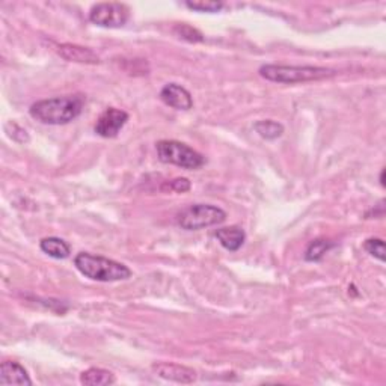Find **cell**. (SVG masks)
<instances>
[{
	"mask_svg": "<svg viewBox=\"0 0 386 386\" xmlns=\"http://www.w3.org/2000/svg\"><path fill=\"white\" fill-rule=\"evenodd\" d=\"M85 106V97L81 94L46 98L34 103L29 113L34 120L47 125H65L81 116Z\"/></svg>",
	"mask_w": 386,
	"mask_h": 386,
	"instance_id": "6da1fadb",
	"label": "cell"
},
{
	"mask_svg": "<svg viewBox=\"0 0 386 386\" xmlns=\"http://www.w3.org/2000/svg\"><path fill=\"white\" fill-rule=\"evenodd\" d=\"M74 266L85 278L98 282H116L132 278V270L125 264L89 252L77 254Z\"/></svg>",
	"mask_w": 386,
	"mask_h": 386,
	"instance_id": "7a4b0ae2",
	"label": "cell"
},
{
	"mask_svg": "<svg viewBox=\"0 0 386 386\" xmlns=\"http://www.w3.org/2000/svg\"><path fill=\"white\" fill-rule=\"evenodd\" d=\"M259 74L269 82L275 83H306L317 82L323 78H331L336 74L332 68L314 67V65H278V64H266L261 65Z\"/></svg>",
	"mask_w": 386,
	"mask_h": 386,
	"instance_id": "3957f363",
	"label": "cell"
},
{
	"mask_svg": "<svg viewBox=\"0 0 386 386\" xmlns=\"http://www.w3.org/2000/svg\"><path fill=\"white\" fill-rule=\"evenodd\" d=\"M156 150L160 162L180 166L183 170H200L207 162L200 151L180 141H158L156 144Z\"/></svg>",
	"mask_w": 386,
	"mask_h": 386,
	"instance_id": "277c9868",
	"label": "cell"
},
{
	"mask_svg": "<svg viewBox=\"0 0 386 386\" xmlns=\"http://www.w3.org/2000/svg\"><path fill=\"white\" fill-rule=\"evenodd\" d=\"M226 212L212 204H193L177 216V223L186 231H198L223 223Z\"/></svg>",
	"mask_w": 386,
	"mask_h": 386,
	"instance_id": "5b68a950",
	"label": "cell"
},
{
	"mask_svg": "<svg viewBox=\"0 0 386 386\" xmlns=\"http://www.w3.org/2000/svg\"><path fill=\"white\" fill-rule=\"evenodd\" d=\"M128 18H130V9L127 5L118 2L97 4L89 11V22L102 27H123L127 25Z\"/></svg>",
	"mask_w": 386,
	"mask_h": 386,
	"instance_id": "8992f818",
	"label": "cell"
},
{
	"mask_svg": "<svg viewBox=\"0 0 386 386\" xmlns=\"http://www.w3.org/2000/svg\"><path fill=\"white\" fill-rule=\"evenodd\" d=\"M128 113L125 111H121V109L116 107H107L106 111L98 116V120L95 123L94 132L104 137V139H113L124 128V125L128 121Z\"/></svg>",
	"mask_w": 386,
	"mask_h": 386,
	"instance_id": "52a82bcc",
	"label": "cell"
},
{
	"mask_svg": "<svg viewBox=\"0 0 386 386\" xmlns=\"http://www.w3.org/2000/svg\"><path fill=\"white\" fill-rule=\"evenodd\" d=\"M151 370L158 378L177 383H193L196 380V371L186 365L174 362H156Z\"/></svg>",
	"mask_w": 386,
	"mask_h": 386,
	"instance_id": "ba28073f",
	"label": "cell"
},
{
	"mask_svg": "<svg viewBox=\"0 0 386 386\" xmlns=\"http://www.w3.org/2000/svg\"><path fill=\"white\" fill-rule=\"evenodd\" d=\"M160 100L177 111H191L193 107L192 94L178 83H167L162 88Z\"/></svg>",
	"mask_w": 386,
	"mask_h": 386,
	"instance_id": "9c48e42d",
	"label": "cell"
},
{
	"mask_svg": "<svg viewBox=\"0 0 386 386\" xmlns=\"http://www.w3.org/2000/svg\"><path fill=\"white\" fill-rule=\"evenodd\" d=\"M57 55L68 62L76 64H85V65H97L100 64V56H98L94 50L89 47H83L78 44L65 43L57 46Z\"/></svg>",
	"mask_w": 386,
	"mask_h": 386,
	"instance_id": "30bf717a",
	"label": "cell"
},
{
	"mask_svg": "<svg viewBox=\"0 0 386 386\" xmlns=\"http://www.w3.org/2000/svg\"><path fill=\"white\" fill-rule=\"evenodd\" d=\"M34 382L29 378L23 365L13 361H5L0 365V385H26L31 386Z\"/></svg>",
	"mask_w": 386,
	"mask_h": 386,
	"instance_id": "8fae6325",
	"label": "cell"
},
{
	"mask_svg": "<svg viewBox=\"0 0 386 386\" xmlns=\"http://www.w3.org/2000/svg\"><path fill=\"white\" fill-rule=\"evenodd\" d=\"M217 242L225 247L226 251L230 252H237L240 247L244 244L246 240V233L240 226H226V228H219L214 233Z\"/></svg>",
	"mask_w": 386,
	"mask_h": 386,
	"instance_id": "7c38bea8",
	"label": "cell"
},
{
	"mask_svg": "<svg viewBox=\"0 0 386 386\" xmlns=\"http://www.w3.org/2000/svg\"><path fill=\"white\" fill-rule=\"evenodd\" d=\"M39 249L55 260H65L71 254L70 244L59 237H46L39 242Z\"/></svg>",
	"mask_w": 386,
	"mask_h": 386,
	"instance_id": "4fadbf2b",
	"label": "cell"
},
{
	"mask_svg": "<svg viewBox=\"0 0 386 386\" xmlns=\"http://www.w3.org/2000/svg\"><path fill=\"white\" fill-rule=\"evenodd\" d=\"M116 382L115 374L104 368H88L81 374V383L85 386H106Z\"/></svg>",
	"mask_w": 386,
	"mask_h": 386,
	"instance_id": "5bb4252c",
	"label": "cell"
},
{
	"mask_svg": "<svg viewBox=\"0 0 386 386\" xmlns=\"http://www.w3.org/2000/svg\"><path fill=\"white\" fill-rule=\"evenodd\" d=\"M333 246H335V243H332L328 239H315L308 246H306L303 259L310 263L320 261L323 256L332 249Z\"/></svg>",
	"mask_w": 386,
	"mask_h": 386,
	"instance_id": "9a60e30c",
	"label": "cell"
},
{
	"mask_svg": "<svg viewBox=\"0 0 386 386\" xmlns=\"http://www.w3.org/2000/svg\"><path fill=\"white\" fill-rule=\"evenodd\" d=\"M254 130L259 133L263 139L275 141L284 135V125L273 120H260L254 124Z\"/></svg>",
	"mask_w": 386,
	"mask_h": 386,
	"instance_id": "2e32d148",
	"label": "cell"
},
{
	"mask_svg": "<svg viewBox=\"0 0 386 386\" xmlns=\"http://www.w3.org/2000/svg\"><path fill=\"white\" fill-rule=\"evenodd\" d=\"M364 249L368 255L374 256L375 260H379L380 263H385L386 256H385V242L383 239H378V237H370L364 242Z\"/></svg>",
	"mask_w": 386,
	"mask_h": 386,
	"instance_id": "e0dca14e",
	"label": "cell"
},
{
	"mask_svg": "<svg viewBox=\"0 0 386 386\" xmlns=\"http://www.w3.org/2000/svg\"><path fill=\"white\" fill-rule=\"evenodd\" d=\"M174 32L178 38L184 39V41L189 43H201L204 41V36L200 31H196L195 27L189 26V25H177L174 27Z\"/></svg>",
	"mask_w": 386,
	"mask_h": 386,
	"instance_id": "ac0fdd59",
	"label": "cell"
},
{
	"mask_svg": "<svg viewBox=\"0 0 386 386\" xmlns=\"http://www.w3.org/2000/svg\"><path fill=\"white\" fill-rule=\"evenodd\" d=\"M186 6L198 13H219L223 8V2H216V0H196V2H186Z\"/></svg>",
	"mask_w": 386,
	"mask_h": 386,
	"instance_id": "d6986e66",
	"label": "cell"
},
{
	"mask_svg": "<svg viewBox=\"0 0 386 386\" xmlns=\"http://www.w3.org/2000/svg\"><path fill=\"white\" fill-rule=\"evenodd\" d=\"M191 187H192L191 181L184 177H180V178H175V180H172L170 183H165L162 186V192L170 191V192H177V193H186L191 191Z\"/></svg>",
	"mask_w": 386,
	"mask_h": 386,
	"instance_id": "ffe728a7",
	"label": "cell"
},
{
	"mask_svg": "<svg viewBox=\"0 0 386 386\" xmlns=\"http://www.w3.org/2000/svg\"><path fill=\"white\" fill-rule=\"evenodd\" d=\"M385 214V201L382 200L378 205L374 207V209H371L367 214H365V217H367V219H371V216L374 217H383Z\"/></svg>",
	"mask_w": 386,
	"mask_h": 386,
	"instance_id": "44dd1931",
	"label": "cell"
},
{
	"mask_svg": "<svg viewBox=\"0 0 386 386\" xmlns=\"http://www.w3.org/2000/svg\"><path fill=\"white\" fill-rule=\"evenodd\" d=\"M379 180H380V186L385 187V167L380 171V178H379Z\"/></svg>",
	"mask_w": 386,
	"mask_h": 386,
	"instance_id": "7402d4cb",
	"label": "cell"
}]
</instances>
